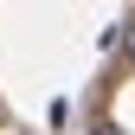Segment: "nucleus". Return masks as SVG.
Wrapping results in <instances>:
<instances>
[{"instance_id": "obj_1", "label": "nucleus", "mask_w": 135, "mask_h": 135, "mask_svg": "<svg viewBox=\"0 0 135 135\" xmlns=\"http://www.w3.org/2000/svg\"><path fill=\"white\" fill-rule=\"evenodd\" d=\"M90 135H122V129H116V122H97V129H90Z\"/></svg>"}, {"instance_id": "obj_2", "label": "nucleus", "mask_w": 135, "mask_h": 135, "mask_svg": "<svg viewBox=\"0 0 135 135\" xmlns=\"http://www.w3.org/2000/svg\"><path fill=\"white\" fill-rule=\"evenodd\" d=\"M129 58H135V20H129Z\"/></svg>"}]
</instances>
